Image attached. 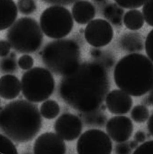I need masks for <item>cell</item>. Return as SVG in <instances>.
Here are the masks:
<instances>
[{"label": "cell", "mask_w": 153, "mask_h": 154, "mask_svg": "<svg viewBox=\"0 0 153 154\" xmlns=\"http://www.w3.org/2000/svg\"><path fill=\"white\" fill-rule=\"evenodd\" d=\"M108 88L103 66L89 63L78 66L65 75L60 91L62 98L70 106L80 111L89 112L99 107Z\"/></svg>", "instance_id": "obj_1"}, {"label": "cell", "mask_w": 153, "mask_h": 154, "mask_svg": "<svg viewBox=\"0 0 153 154\" xmlns=\"http://www.w3.org/2000/svg\"><path fill=\"white\" fill-rule=\"evenodd\" d=\"M30 102L25 100L11 102L1 111V128L15 142L32 140L42 127L40 112L37 107Z\"/></svg>", "instance_id": "obj_2"}, {"label": "cell", "mask_w": 153, "mask_h": 154, "mask_svg": "<svg viewBox=\"0 0 153 154\" xmlns=\"http://www.w3.org/2000/svg\"><path fill=\"white\" fill-rule=\"evenodd\" d=\"M113 78L117 87L131 96L145 95L153 86V63L144 55L131 53L118 62Z\"/></svg>", "instance_id": "obj_3"}, {"label": "cell", "mask_w": 153, "mask_h": 154, "mask_svg": "<svg viewBox=\"0 0 153 154\" xmlns=\"http://www.w3.org/2000/svg\"><path fill=\"white\" fill-rule=\"evenodd\" d=\"M42 59L50 70L60 75H66L78 67L80 48L71 39H59L50 42L43 50Z\"/></svg>", "instance_id": "obj_4"}, {"label": "cell", "mask_w": 153, "mask_h": 154, "mask_svg": "<svg viewBox=\"0 0 153 154\" xmlns=\"http://www.w3.org/2000/svg\"><path fill=\"white\" fill-rule=\"evenodd\" d=\"M42 31L35 20L21 18L10 27L7 37L14 50L21 54H30L41 46L43 40Z\"/></svg>", "instance_id": "obj_5"}, {"label": "cell", "mask_w": 153, "mask_h": 154, "mask_svg": "<svg viewBox=\"0 0 153 154\" xmlns=\"http://www.w3.org/2000/svg\"><path fill=\"white\" fill-rule=\"evenodd\" d=\"M21 90L25 98L33 103H39L48 99L54 92L55 82L52 74L42 67H35L23 74Z\"/></svg>", "instance_id": "obj_6"}, {"label": "cell", "mask_w": 153, "mask_h": 154, "mask_svg": "<svg viewBox=\"0 0 153 154\" xmlns=\"http://www.w3.org/2000/svg\"><path fill=\"white\" fill-rule=\"evenodd\" d=\"M40 25L47 36L61 39L71 32L74 22L69 10L62 6L56 5L44 11L40 17Z\"/></svg>", "instance_id": "obj_7"}, {"label": "cell", "mask_w": 153, "mask_h": 154, "mask_svg": "<svg viewBox=\"0 0 153 154\" xmlns=\"http://www.w3.org/2000/svg\"><path fill=\"white\" fill-rule=\"evenodd\" d=\"M112 149L111 139L108 134L99 129H90L81 135L77 141L79 154H110Z\"/></svg>", "instance_id": "obj_8"}, {"label": "cell", "mask_w": 153, "mask_h": 154, "mask_svg": "<svg viewBox=\"0 0 153 154\" xmlns=\"http://www.w3.org/2000/svg\"><path fill=\"white\" fill-rule=\"evenodd\" d=\"M114 35L113 29L109 21L101 19L91 20L84 30V37L88 44L95 48L109 45Z\"/></svg>", "instance_id": "obj_9"}, {"label": "cell", "mask_w": 153, "mask_h": 154, "mask_svg": "<svg viewBox=\"0 0 153 154\" xmlns=\"http://www.w3.org/2000/svg\"><path fill=\"white\" fill-rule=\"evenodd\" d=\"M133 128L130 119L122 115L112 117L106 125L107 134L113 141L117 143L127 141L132 136Z\"/></svg>", "instance_id": "obj_10"}, {"label": "cell", "mask_w": 153, "mask_h": 154, "mask_svg": "<svg viewBox=\"0 0 153 154\" xmlns=\"http://www.w3.org/2000/svg\"><path fill=\"white\" fill-rule=\"evenodd\" d=\"M54 129L58 136L67 141H72L79 137L82 129V123L77 116L65 113L58 118Z\"/></svg>", "instance_id": "obj_11"}, {"label": "cell", "mask_w": 153, "mask_h": 154, "mask_svg": "<svg viewBox=\"0 0 153 154\" xmlns=\"http://www.w3.org/2000/svg\"><path fill=\"white\" fill-rule=\"evenodd\" d=\"M63 139L57 134L47 132L40 135L36 140L34 146L35 154H64L66 146Z\"/></svg>", "instance_id": "obj_12"}, {"label": "cell", "mask_w": 153, "mask_h": 154, "mask_svg": "<svg viewBox=\"0 0 153 154\" xmlns=\"http://www.w3.org/2000/svg\"><path fill=\"white\" fill-rule=\"evenodd\" d=\"M130 96L121 89L112 90L106 96V107L112 114L118 115L127 114L133 105V100Z\"/></svg>", "instance_id": "obj_13"}, {"label": "cell", "mask_w": 153, "mask_h": 154, "mask_svg": "<svg viewBox=\"0 0 153 154\" xmlns=\"http://www.w3.org/2000/svg\"><path fill=\"white\" fill-rule=\"evenodd\" d=\"M96 14L95 7L90 2L81 0L76 2L72 8L73 17L77 23L84 25L90 22Z\"/></svg>", "instance_id": "obj_14"}, {"label": "cell", "mask_w": 153, "mask_h": 154, "mask_svg": "<svg viewBox=\"0 0 153 154\" xmlns=\"http://www.w3.org/2000/svg\"><path fill=\"white\" fill-rule=\"evenodd\" d=\"M21 85L16 76L11 75H3L0 79V95L5 100H13L20 93Z\"/></svg>", "instance_id": "obj_15"}, {"label": "cell", "mask_w": 153, "mask_h": 154, "mask_svg": "<svg viewBox=\"0 0 153 154\" xmlns=\"http://www.w3.org/2000/svg\"><path fill=\"white\" fill-rule=\"evenodd\" d=\"M0 29L10 27L17 17L18 9L13 0H0Z\"/></svg>", "instance_id": "obj_16"}, {"label": "cell", "mask_w": 153, "mask_h": 154, "mask_svg": "<svg viewBox=\"0 0 153 154\" xmlns=\"http://www.w3.org/2000/svg\"><path fill=\"white\" fill-rule=\"evenodd\" d=\"M121 48L129 53H136L144 48V40L136 32H129L123 35L119 41Z\"/></svg>", "instance_id": "obj_17"}, {"label": "cell", "mask_w": 153, "mask_h": 154, "mask_svg": "<svg viewBox=\"0 0 153 154\" xmlns=\"http://www.w3.org/2000/svg\"><path fill=\"white\" fill-rule=\"evenodd\" d=\"M124 13V10L117 3H109L104 6L103 11L104 18L117 27L122 26Z\"/></svg>", "instance_id": "obj_18"}, {"label": "cell", "mask_w": 153, "mask_h": 154, "mask_svg": "<svg viewBox=\"0 0 153 154\" xmlns=\"http://www.w3.org/2000/svg\"><path fill=\"white\" fill-rule=\"evenodd\" d=\"M123 23L126 28L131 30H137L144 26L145 19L143 13L139 10L133 9L125 13Z\"/></svg>", "instance_id": "obj_19"}, {"label": "cell", "mask_w": 153, "mask_h": 154, "mask_svg": "<svg viewBox=\"0 0 153 154\" xmlns=\"http://www.w3.org/2000/svg\"><path fill=\"white\" fill-rule=\"evenodd\" d=\"M58 103L53 100H47L41 104L40 113L43 117L48 119H55L60 112Z\"/></svg>", "instance_id": "obj_20"}, {"label": "cell", "mask_w": 153, "mask_h": 154, "mask_svg": "<svg viewBox=\"0 0 153 154\" xmlns=\"http://www.w3.org/2000/svg\"><path fill=\"white\" fill-rule=\"evenodd\" d=\"M149 116V110L145 105L142 104L136 105L130 112L131 119L136 123H144L148 120Z\"/></svg>", "instance_id": "obj_21"}, {"label": "cell", "mask_w": 153, "mask_h": 154, "mask_svg": "<svg viewBox=\"0 0 153 154\" xmlns=\"http://www.w3.org/2000/svg\"><path fill=\"white\" fill-rule=\"evenodd\" d=\"M0 152L2 154H17V149L12 141L2 135H0Z\"/></svg>", "instance_id": "obj_22"}, {"label": "cell", "mask_w": 153, "mask_h": 154, "mask_svg": "<svg viewBox=\"0 0 153 154\" xmlns=\"http://www.w3.org/2000/svg\"><path fill=\"white\" fill-rule=\"evenodd\" d=\"M17 6L20 12L23 15H30L36 9L35 0H18Z\"/></svg>", "instance_id": "obj_23"}, {"label": "cell", "mask_w": 153, "mask_h": 154, "mask_svg": "<svg viewBox=\"0 0 153 154\" xmlns=\"http://www.w3.org/2000/svg\"><path fill=\"white\" fill-rule=\"evenodd\" d=\"M142 13L146 23L153 27V0H148L143 5Z\"/></svg>", "instance_id": "obj_24"}, {"label": "cell", "mask_w": 153, "mask_h": 154, "mask_svg": "<svg viewBox=\"0 0 153 154\" xmlns=\"http://www.w3.org/2000/svg\"><path fill=\"white\" fill-rule=\"evenodd\" d=\"M116 3L123 8H138L143 6L148 0H114Z\"/></svg>", "instance_id": "obj_25"}, {"label": "cell", "mask_w": 153, "mask_h": 154, "mask_svg": "<svg viewBox=\"0 0 153 154\" xmlns=\"http://www.w3.org/2000/svg\"><path fill=\"white\" fill-rule=\"evenodd\" d=\"M15 56V54H12L10 57L5 58L2 61L1 67L3 71L6 72L14 71L16 66Z\"/></svg>", "instance_id": "obj_26"}, {"label": "cell", "mask_w": 153, "mask_h": 154, "mask_svg": "<svg viewBox=\"0 0 153 154\" xmlns=\"http://www.w3.org/2000/svg\"><path fill=\"white\" fill-rule=\"evenodd\" d=\"M145 48L148 57L153 63V29L147 36L145 41Z\"/></svg>", "instance_id": "obj_27"}, {"label": "cell", "mask_w": 153, "mask_h": 154, "mask_svg": "<svg viewBox=\"0 0 153 154\" xmlns=\"http://www.w3.org/2000/svg\"><path fill=\"white\" fill-rule=\"evenodd\" d=\"M34 59L32 57L27 54L24 55L20 57L18 62L19 66L24 70L31 69L34 65Z\"/></svg>", "instance_id": "obj_28"}, {"label": "cell", "mask_w": 153, "mask_h": 154, "mask_svg": "<svg viewBox=\"0 0 153 154\" xmlns=\"http://www.w3.org/2000/svg\"><path fill=\"white\" fill-rule=\"evenodd\" d=\"M134 154H153V140L143 142L134 150Z\"/></svg>", "instance_id": "obj_29"}, {"label": "cell", "mask_w": 153, "mask_h": 154, "mask_svg": "<svg viewBox=\"0 0 153 154\" xmlns=\"http://www.w3.org/2000/svg\"><path fill=\"white\" fill-rule=\"evenodd\" d=\"M132 149L129 143L126 142L118 143L115 147V153L118 154H127L131 153Z\"/></svg>", "instance_id": "obj_30"}, {"label": "cell", "mask_w": 153, "mask_h": 154, "mask_svg": "<svg viewBox=\"0 0 153 154\" xmlns=\"http://www.w3.org/2000/svg\"><path fill=\"white\" fill-rule=\"evenodd\" d=\"M11 45L8 41L1 40L0 41V55L2 57L8 56L10 51Z\"/></svg>", "instance_id": "obj_31"}, {"label": "cell", "mask_w": 153, "mask_h": 154, "mask_svg": "<svg viewBox=\"0 0 153 154\" xmlns=\"http://www.w3.org/2000/svg\"><path fill=\"white\" fill-rule=\"evenodd\" d=\"M42 1L54 5L63 6V5H68L75 2L77 0H42Z\"/></svg>", "instance_id": "obj_32"}, {"label": "cell", "mask_w": 153, "mask_h": 154, "mask_svg": "<svg viewBox=\"0 0 153 154\" xmlns=\"http://www.w3.org/2000/svg\"><path fill=\"white\" fill-rule=\"evenodd\" d=\"M146 136L144 131H138L134 135V139L138 143H143L145 140Z\"/></svg>", "instance_id": "obj_33"}, {"label": "cell", "mask_w": 153, "mask_h": 154, "mask_svg": "<svg viewBox=\"0 0 153 154\" xmlns=\"http://www.w3.org/2000/svg\"><path fill=\"white\" fill-rule=\"evenodd\" d=\"M147 129L150 135L153 137V113L149 117L148 120Z\"/></svg>", "instance_id": "obj_34"}, {"label": "cell", "mask_w": 153, "mask_h": 154, "mask_svg": "<svg viewBox=\"0 0 153 154\" xmlns=\"http://www.w3.org/2000/svg\"><path fill=\"white\" fill-rule=\"evenodd\" d=\"M91 55L95 58H99L102 56V52L100 50L97 48H94L91 52Z\"/></svg>", "instance_id": "obj_35"}, {"label": "cell", "mask_w": 153, "mask_h": 154, "mask_svg": "<svg viewBox=\"0 0 153 154\" xmlns=\"http://www.w3.org/2000/svg\"><path fill=\"white\" fill-rule=\"evenodd\" d=\"M148 103L153 106V86L149 91V94L147 98Z\"/></svg>", "instance_id": "obj_36"}, {"label": "cell", "mask_w": 153, "mask_h": 154, "mask_svg": "<svg viewBox=\"0 0 153 154\" xmlns=\"http://www.w3.org/2000/svg\"><path fill=\"white\" fill-rule=\"evenodd\" d=\"M138 143L136 141L134 140H131L129 143L130 146L132 149H136L138 146Z\"/></svg>", "instance_id": "obj_37"}, {"label": "cell", "mask_w": 153, "mask_h": 154, "mask_svg": "<svg viewBox=\"0 0 153 154\" xmlns=\"http://www.w3.org/2000/svg\"><path fill=\"white\" fill-rule=\"evenodd\" d=\"M93 1L95 2H98V3H103L106 0H93Z\"/></svg>", "instance_id": "obj_38"}]
</instances>
